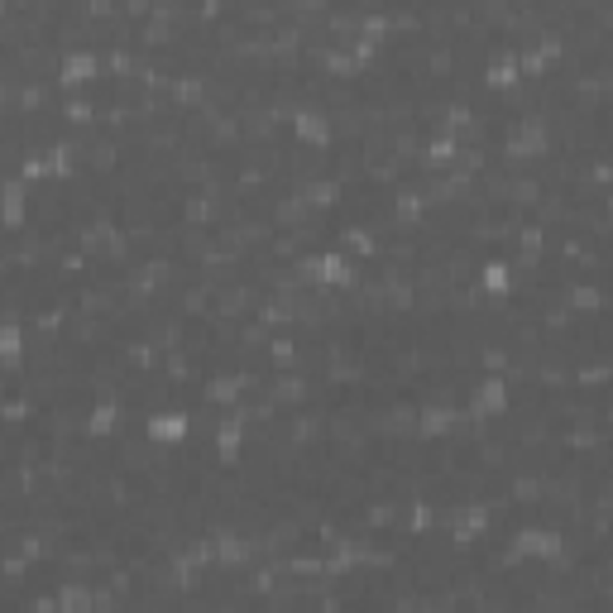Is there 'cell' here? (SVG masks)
<instances>
[{"label":"cell","mask_w":613,"mask_h":613,"mask_svg":"<svg viewBox=\"0 0 613 613\" xmlns=\"http://www.w3.org/2000/svg\"><path fill=\"white\" fill-rule=\"evenodd\" d=\"M182 431H187L182 417H159V422H154V436H164V441H177Z\"/></svg>","instance_id":"obj_1"}]
</instances>
